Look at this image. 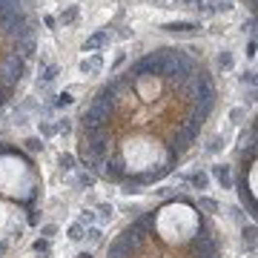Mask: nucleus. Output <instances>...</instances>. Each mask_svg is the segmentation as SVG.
<instances>
[{"mask_svg": "<svg viewBox=\"0 0 258 258\" xmlns=\"http://www.w3.org/2000/svg\"><path fill=\"white\" fill-rule=\"evenodd\" d=\"M103 64H106V61H103V55H100V52H92V55H86V58L78 64V72H81V75H86V78H95V75L103 72Z\"/></svg>", "mask_w": 258, "mask_h": 258, "instance_id": "obj_1", "label": "nucleus"}, {"mask_svg": "<svg viewBox=\"0 0 258 258\" xmlns=\"http://www.w3.org/2000/svg\"><path fill=\"white\" fill-rule=\"evenodd\" d=\"M109 40H112V32H106V29H97L92 32L86 40H83V52H97V49H103V46H109Z\"/></svg>", "mask_w": 258, "mask_h": 258, "instance_id": "obj_2", "label": "nucleus"}, {"mask_svg": "<svg viewBox=\"0 0 258 258\" xmlns=\"http://www.w3.org/2000/svg\"><path fill=\"white\" fill-rule=\"evenodd\" d=\"M161 29L169 34H193L201 29V23H195V20H172V23H163Z\"/></svg>", "mask_w": 258, "mask_h": 258, "instance_id": "obj_3", "label": "nucleus"}, {"mask_svg": "<svg viewBox=\"0 0 258 258\" xmlns=\"http://www.w3.org/2000/svg\"><path fill=\"white\" fill-rule=\"evenodd\" d=\"M212 178L221 184V190H232V166L215 163V166H212Z\"/></svg>", "mask_w": 258, "mask_h": 258, "instance_id": "obj_4", "label": "nucleus"}, {"mask_svg": "<svg viewBox=\"0 0 258 258\" xmlns=\"http://www.w3.org/2000/svg\"><path fill=\"white\" fill-rule=\"evenodd\" d=\"M37 72H40V81H37V83H52V81L58 78V72H61V69H58L55 64H46V61H40Z\"/></svg>", "mask_w": 258, "mask_h": 258, "instance_id": "obj_5", "label": "nucleus"}, {"mask_svg": "<svg viewBox=\"0 0 258 258\" xmlns=\"http://www.w3.org/2000/svg\"><path fill=\"white\" fill-rule=\"evenodd\" d=\"M78 17H81V6H66L64 12L58 15V23H61V26H72Z\"/></svg>", "mask_w": 258, "mask_h": 258, "instance_id": "obj_6", "label": "nucleus"}, {"mask_svg": "<svg viewBox=\"0 0 258 258\" xmlns=\"http://www.w3.org/2000/svg\"><path fill=\"white\" fill-rule=\"evenodd\" d=\"M198 210H204L207 215H215L221 207H218V201H215V198H207V195H201V198H198Z\"/></svg>", "mask_w": 258, "mask_h": 258, "instance_id": "obj_7", "label": "nucleus"}, {"mask_svg": "<svg viewBox=\"0 0 258 258\" xmlns=\"http://www.w3.org/2000/svg\"><path fill=\"white\" fill-rule=\"evenodd\" d=\"M215 64H218V69H221V72H229V69L235 66V58H232V52L221 49V52H218V58H215Z\"/></svg>", "mask_w": 258, "mask_h": 258, "instance_id": "obj_8", "label": "nucleus"}, {"mask_svg": "<svg viewBox=\"0 0 258 258\" xmlns=\"http://www.w3.org/2000/svg\"><path fill=\"white\" fill-rule=\"evenodd\" d=\"M72 103H75V92H72V89H64L61 95H55V103H52V106H55V109H66V106H72Z\"/></svg>", "mask_w": 258, "mask_h": 258, "instance_id": "obj_9", "label": "nucleus"}, {"mask_svg": "<svg viewBox=\"0 0 258 258\" xmlns=\"http://www.w3.org/2000/svg\"><path fill=\"white\" fill-rule=\"evenodd\" d=\"M241 238H244V247H247L250 253H256V224H247V226H244Z\"/></svg>", "mask_w": 258, "mask_h": 258, "instance_id": "obj_10", "label": "nucleus"}, {"mask_svg": "<svg viewBox=\"0 0 258 258\" xmlns=\"http://www.w3.org/2000/svg\"><path fill=\"white\" fill-rule=\"evenodd\" d=\"M187 184H193L195 190H207V187H210V175H207V172H195V175L187 178Z\"/></svg>", "mask_w": 258, "mask_h": 258, "instance_id": "obj_11", "label": "nucleus"}, {"mask_svg": "<svg viewBox=\"0 0 258 258\" xmlns=\"http://www.w3.org/2000/svg\"><path fill=\"white\" fill-rule=\"evenodd\" d=\"M75 163H78V158H75L72 152H61V155H58V166H61L64 172H72V169H75Z\"/></svg>", "mask_w": 258, "mask_h": 258, "instance_id": "obj_12", "label": "nucleus"}, {"mask_svg": "<svg viewBox=\"0 0 258 258\" xmlns=\"http://www.w3.org/2000/svg\"><path fill=\"white\" fill-rule=\"evenodd\" d=\"M37 132H40L37 138H52V135H58L52 121H37Z\"/></svg>", "mask_w": 258, "mask_h": 258, "instance_id": "obj_13", "label": "nucleus"}, {"mask_svg": "<svg viewBox=\"0 0 258 258\" xmlns=\"http://www.w3.org/2000/svg\"><path fill=\"white\" fill-rule=\"evenodd\" d=\"M224 146H226V138H221V135H215V138H212V141L207 144V152H212V155H218V152H221Z\"/></svg>", "mask_w": 258, "mask_h": 258, "instance_id": "obj_14", "label": "nucleus"}, {"mask_svg": "<svg viewBox=\"0 0 258 258\" xmlns=\"http://www.w3.org/2000/svg\"><path fill=\"white\" fill-rule=\"evenodd\" d=\"M229 121H232V124H244V121H247V109H244V106H232V109H229Z\"/></svg>", "mask_w": 258, "mask_h": 258, "instance_id": "obj_15", "label": "nucleus"}, {"mask_svg": "<svg viewBox=\"0 0 258 258\" xmlns=\"http://www.w3.org/2000/svg\"><path fill=\"white\" fill-rule=\"evenodd\" d=\"M97 215H100V221L106 224V221H112V215H115V207H112V204H97Z\"/></svg>", "mask_w": 258, "mask_h": 258, "instance_id": "obj_16", "label": "nucleus"}, {"mask_svg": "<svg viewBox=\"0 0 258 258\" xmlns=\"http://www.w3.org/2000/svg\"><path fill=\"white\" fill-rule=\"evenodd\" d=\"M23 144H26V149H29V152H43V146H46V144H43V138H37V135L26 138Z\"/></svg>", "mask_w": 258, "mask_h": 258, "instance_id": "obj_17", "label": "nucleus"}, {"mask_svg": "<svg viewBox=\"0 0 258 258\" xmlns=\"http://www.w3.org/2000/svg\"><path fill=\"white\" fill-rule=\"evenodd\" d=\"M55 132H58V135H69V132H72V118H58V124H55Z\"/></svg>", "mask_w": 258, "mask_h": 258, "instance_id": "obj_18", "label": "nucleus"}, {"mask_svg": "<svg viewBox=\"0 0 258 258\" xmlns=\"http://www.w3.org/2000/svg\"><path fill=\"white\" fill-rule=\"evenodd\" d=\"M78 184H81V187H89V190H92V187L97 184V178L92 175V172H81V175H78Z\"/></svg>", "mask_w": 258, "mask_h": 258, "instance_id": "obj_19", "label": "nucleus"}, {"mask_svg": "<svg viewBox=\"0 0 258 258\" xmlns=\"http://www.w3.org/2000/svg\"><path fill=\"white\" fill-rule=\"evenodd\" d=\"M66 235H69L72 241H81V238L86 235V229H83V226H81V224H72V226H69V229H66Z\"/></svg>", "mask_w": 258, "mask_h": 258, "instance_id": "obj_20", "label": "nucleus"}, {"mask_svg": "<svg viewBox=\"0 0 258 258\" xmlns=\"http://www.w3.org/2000/svg\"><path fill=\"white\" fill-rule=\"evenodd\" d=\"M241 83H244V86H250V89H256V72H253V69H247V72L241 75Z\"/></svg>", "mask_w": 258, "mask_h": 258, "instance_id": "obj_21", "label": "nucleus"}, {"mask_svg": "<svg viewBox=\"0 0 258 258\" xmlns=\"http://www.w3.org/2000/svg\"><path fill=\"white\" fill-rule=\"evenodd\" d=\"M83 238H89V241H92V244H97V241H100V238H103V232H100V226H89V229H86V235H83Z\"/></svg>", "mask_w": 258, "mask_h": 258, "instance_id": "obj_22", "label": "nucleus"}, {"mask_svg": "<svg viewBox=\"0 0 258 258\" xmlns=\"http://www.w3.org/2000/svg\"><path fill=\"white\" fill-rule=\"evenodd\" d=\"M232 9H235L232 0H215V9L212 12H232Z\"/></svg>", "mask_w": 258, "mask_h": 258, "instance_id": "obj_23", "label": "nucleus"}, {"mask_svg": "<svg viewBox=\"0 0 258 258\" xmlns=\"http://www.w3.org/2000/svg\"><path fill=\"white\" fill-rule=\"evenodd\" d=\"M92 221H95V212H92V210H83V212H81V218H78V224H81V226L92 224Z\"/></svg>", "mask_w": 258, "mask_h": 258, "instance_id": "obj_24", "label": "nucleus"}, {"mask_svg": "<svg viewBox=\"0 0 258 258\" xmlns=\"http://www.w3.org/2000/svg\"><path fill=\"white\" fill-rule=\"evenodd\" d=\"M32 250L34 253H49V238H37L32 244Z\"/></svg>", "mask_w": 258, "mask_h": 258, "instance_id": "obj_25", "label": "nucleus"}, {"mask_svg": "<svg viewBox=\"0 0 258 258\" xmlns=\"http://www.w3.org/2000/svg\"><path fill=\"white\" fill-rule=\"evenodd\" d=\"M149 6H158V9H175V0H146Z\"/></svg>", "mask_w": 258, "mask_h": 258, "instance_id": "obj_26", "label": "nucleus"}, {"mask_svg": "<svg viewBox=\"0 0 258 258\" xmlns=\"http://www.w3.org/2000/svg\"><path fill=\"white\" fill-rule=\"evenodd\" d=\"M40 235H43V238H52V235H58V226L55 224H43L40 226Z\"/></svg>", "mask_w": 258, "mask_h": 258, "instance_id": "obj_27", "label": "nucleus"}, {"mask_svg": "<svg viewBox=\"0 0 258 258\" xmlns=\"http://www.w3.org/2000/svg\"><path fill=\"white\" fill-rule=\"evenodd\" d=\"M241 32H250V34L256 32V17H253V15H250L244 23H241Z\"/></svg>", "mask_w": 258, "mask_h": 258, "instance_id": "obj_28", "label": "nucleus"}, {"mask_svg": "<svg viewBox=\"0 0 258 258\" xmlns=\"http://www.w3.org/2000/svg\"><path fill=\"white\" fill-rule=\"evenodd\" d=\"M124 64H127V52H118V55H115V64H112V72H118Z\"/></svg>", "mask_w": 258, "mask_h": 258, "instance_id": "obj_29", "label": "nucleus"}, {"mask_svg": "<svg viewBox=\"0 0 258 258\" xmlns=\"http://www.w3.org/2000/svg\"><path fill=\"white\" fill-rule=\"evenodd\" d=\"M43 26L46 29H58V17L55 15H43Z\"/></svg>", "mask_w": 258, "mask_h": 258, "instance_id": "obj_30", "label": "nucleus"}, {"mask_svg": "<svg viewBox=\"0 0 258 258\" xmlns=\"http://www.w3.org/2000/svg\"><path fill=\"white\" fill-rule=\"evenodd\" d=\"M256 49H258L256 37H250V40H247V58H250V61H253V58H256Z\"/></svg>", "mask_w": 258, "mask_h": 258, "instance_id": "obj_31", "label": "nucleus"}, {"mask_svg": "<svg viewBox=\"0 0 258 258\" xmlns=\"http://www.w3.org/2000/svg\"><path fill=\"white\" fill-rule=\"evenodd\" d=\"M132 29H129V26H121V29H118V37H121V40H129V37H132Z\"/></svg>", "mask_w": 258, "mask_h": 258, "instance_id": "obj_32", "label": "nucleus"}, {"mask_svg": "<svg viewBox=\"0 0 258 258\" xmlns=\"http://www.w3.org/2000/svg\"><path fill=\"white\" fill-rule=\"evenodd\" d=\"M78 258H95L92 253H78Z\"/></svg>", "mask_w": 258, "mask_h": 258, "instance_id": "obj_33", "label": "nucleus"}]
</instances>
